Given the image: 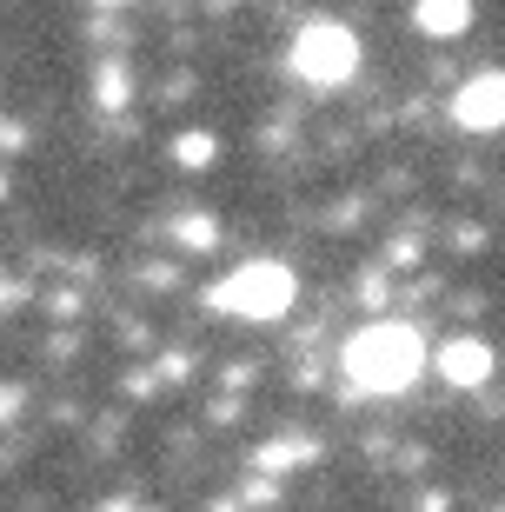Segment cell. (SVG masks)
Masks as SVG:
<instances>
[{
	"mask_svg": "<svg viewBox=\"0 0 505 512\" xmlns=\"http://www.w3.org/2000/svg\"><path fill=\"white\" fill-rule=\"evenodd\" d=\"M339 373H346L353 393L393 399L426 373V340H419L406 320H366L353 340H346V353H339Z\"/></svg>",
	"mask_w": 505,
	"mask_h": 512,
	"instance_id": "obj_1",
	"label": "cell"
},
{
	"mask_svg": "<svg viewBox=\"0 0 505 512\" xmlns=\"http://www.w3.org/2000/svg\"><path fill=\"white\" fill-rule=\"evenodd\" d=\"M293 300H300V280H293L286 260H246L206 293V306H220V313H233V320H253V326L286 320Z\"/></svg>",
	"mask_w": 505,
	"mask_h": 512,
	"instance_id": "obj_2",
	"label": "cell"
},
{
	"mask_svg": "<svg viewBox=\"0 0 505 512\" xmlns=\"http://www.w3.org/2000/svg\"><path fill=\"white\" fill-rule=\"evenodd\" d=\"M286 67L306 80V87H346V80L359 74V40L353 27H339V20H306L300 34H293V47H286Z\"/></svg>",
	"mask_w": 505,
	"mask_h": 512,
	"instance_id": "obj_3",
	"label": "cell"
},
{
	"mask_svg": "<svg viewBox=\"0 0 505 512\" xmlns=\"http://www.w3.org/2000/svg\"><path fill=\"white\" fill-rule=\"evenodd\" d=\"M452 120L466 133H499L505 127V74H472L452 94Z\"/></svg>",
	"mask_w": 505,
	"mask_h": 512,
	"instance_id": "obj_4",
	"label": "cell"
},
{
	"mask_svg": "<svg viewBox=\"0 0 505 512\" xmlns=\"http://www.w3.org/2000/svg\"><path fill=\"white\" fill-rule=\"evenodd\" d=\"M432 373L446 386H486L492 380V346L472 340V333H459V340H446L439 353H432Z\"/></svg>",
	"mask_w": 505,
	"mask_h": 512,
	"instance_id": "obj_5",
	"label": "cell"
},
{
	"mask_svg": "<svg viewBox=\"0 0 505 512\" xmlns=\"http://www.w3.org/2000/svg\"><path fill=\"white\" fill-rule=\"evenodd\" d=\"M412 20H419L432 40H459L472 27V0H419V7H412Z\"/></svg>",
	"mask_w": 505,
	"mask_h": 512,
	"instance_id": "obj_6",
	"label": "cell"
},
{
	"mask_svg": "<svg viewBox=\"0 0 505 512\" xmlns=\"http://www.w3.org/2000/svg\"><path fill=\"white\" fill-rule=\"evenodd\" d=\"M173 160L200 173V167H213V160H220V140H213L206 127H200V133H180V140H173Z\"/></svg>",
	"mask_w": 505,
	"mask_h": 512,
	"instance_id": "obj_7",
	"label": "cell"
},
{
	"mask_svg": "<svg viewBox=\"0 0 505 512\" xmlns=\"http://www.w3.org/2000/svg\"><path fill=\"white\" fill-rule=\"evenodd\" d=\"M120 100H127V74L107 67V74H100V107H120Z\"/></svg>",
	"mask_w": 505,
	"mask_h": 512,
	"instance_id": "obj_8",
	"label": "cell"
},
{
	"mask_svg": "<svg viewBox=\"0 0 505 512\" xmlns=\"http://www.w3.org/2000/svg\"><path fill=\"white\" fill-rule=\"evenodd\" d=\"M180 240H187V247H213L220 227H213V220H180Z\"/></svg>",
	"mask_w": 505,
	"mask_h": 512,
	"instance_id": "obj_9",
	"label": "cell"
},
{
	"mask_svg": "<svg viewBox=\"0 0 505 512\" xmlns=\"http://www.w3.org/2000/svg\"><path fill=\"white\" fill-rule=\"evenodd\" d=\"M0 147H20V127H14V120H0Z\"/></svg>",
	"mask_w": 505,
	"mask_h": 512,
	"instance_id": "obj_10",
	"label": "cell"
},
{
	"mask_svg": "<svg viewBox=\"0 0 505 512\" xmlns=\"http://www.w3.org/2000/svg\"><path fill=\"white\" fill-rule=\"evenodd\" d=\"M94 7H120V0H94Z\"/></svg>",
	"mask_w": 505,
	"mask_h": 512,
	"instance_id": "obj_11",
	"label": "cell"
},
{
	"mask_svg": "<svg viewBox=\"0 0 505 512\" xmlns=\"http://www.w3.org/2000/svg\"><path fill=\"white\" fill-rule=\"evenodd\" d=\"M0 300H7V280H0Z\"/></svg>",
	"mask_w": 505,
	"mask_h": 512,
	"instance_id": "obj_12",
	"label": "cell"
}]
</instances>
